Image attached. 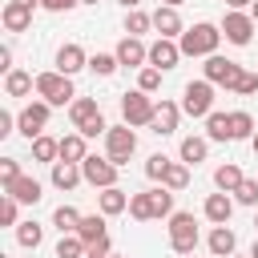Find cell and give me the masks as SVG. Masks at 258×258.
I'll return each instance as SVG.
<instances>
[{
    "mask_svg": "<svg viewBox=\"0 0 258 258\" xmlns=\"http://www.w3.org/2000/svg\"><path fill=\"white\" fill-rule=\"evenodd\" d=\"M157 85H161V69H157V64H145L141 77H137V89H141V93H153Z\"/></svg>",
    "mask_w": 258,
    "mask_h": 258,
    "instance_id": "obj_39",
    "label": "cell"
},
{
    "mask_svg": "<svg viewBox=\"0 0 258 258\" xmlns=\"http://www.w3.org/2000/svg\"><path fill=\"white\" fill-rule=\"evenodd\" d=\"M258 129H254V117L246 113V109H234L230 113V137L234 141H246V137H254Z\"/></svg>",
    "mask_w": 258,
    "mask_h": 258,
    "instance_id": "obj_25",
    "label": "cell"
},
{
    "mask_svg": "<svg viewBox=\"0 0 258 258\" xmlns=\"http://www.w3.org/2000/svg\"><path fill=\"white\" fill-rule=\"evenodd\" d=\"M81 4H97V0H81Z\"/></svg>",
    "mask_w": 258,
    "mask_h": 258,
    "instance_id": "obj_58",
    "label": "cell"
},
{
    "mask_svg": "<svg viewBox=\"0 0 258 258\" xmlns=\"http://www.w3.org/2000/svg\"><path fill=\"white\" fill-rule=\"evenodd\" d=\"M206 137L210 141H234L230 137V113H210L206 117Z\"/></svg>",
    "mask_w": 258,
    "mask_h": 258,
    "instance_id": "obj_30",
    "label": "cell"
},
{
    "mask_svg": "<svg viewBox=\"0 0 258 258\" xmlns=\"http://www.w3.org/2000/svg\"><path fill=\"white\" fill-rule=\"evenodd\" d=\"M117 60H121L125 69H133V64H145V60H149V48H145L137 36H125V40L117 44Z\"/></svg>",
    "mask_w": 258,
    "mask_h": 258,
    "instance_id": "obj_17",
    "label": "cell"
},
{
    "mask_svg": "<svg viewBox=\"0 0 258 258\" xmlns=\"http://www.w3.org/2000/svg\"><path fill=\"white\" fill-rule=\"evenodd\" d=\"M85 250H89V242L81 234H60V242H56V258H85Z\"/></svg>",
    "mask_w": 258,
    "mask_h": 258,
    "instance_id": "obj_31",
    "label": "cell"
},
{
    "mask_svg": "<svg viewBox=\"0 0 258 258\" xmlns=\"http://www.w3.org/2000/svg\"><path fill=\"white\" fill-rule=\"evenodd\" d=\"M149 202H153V218H169L173 214V189H149Z\"/></svg>",
    "mask_w": 258,
    "mask_h": 258,
    "instance_id": "obj_34",
    "label": "cell"
},
{
    "mask_svg": "<svg viewBox=\"0 0 258 258\" xmlns=\"http://www.w3.org/2000/svg\"><path fill=\"white\" fill-rule=\"evenodd\" d=\"M97 113H101V109H97V101H93V97H77V101L69 105V117H73V125H77V129H81V125H89Z\"/></svg>",
    "mask_w": 258,
    "mask_h": 258,
    "instance_id": "obj_24",
    "label": "cell"
},
{
    "mask_svg": "<svg viewBox=\"0 0 258 258\" xmlns=\"http://www.w3.org/2000/svg\"><path fill=\"white\" fill-rule=\"evenodd\" d=\"M56 69H60L64 77H73V73L89 69V56H85V48H81V44H60V48H56Z\"/></svg>",
    "mask_w": 258,
    "mask_h": 258,
    "instance_id": "obj_13",
    "label": "cell"
},
{
    "mask_svg": "<svg viewBox=\"0 0 258 258\" xmlns=\"http://www.w3.org/2000/svg\"><path fill=\"white\" fill-rule=\"evenodd\" d=\"M81 169H85V181H89V185L109 189V185H117V169H121V165H113L109 157H93V153H89V157L81 161Z\"/></svg>",
    "mask_w": 258,
    "mask_h": 258,
    "instance_id": "obj_9",
    "label": "cell"
},
{
    "mask_svg": "<svg viewBox=\"0 0 258 258\" xmlns=\"http://www.w3.org/2000/svg\"><path fill=\"white\" fill-rule=\"evenodd\" d=\"M85 258H101V254H93V250H85Z\"/></svg>",
    "mask_w": 258,
    "mask_h": 258,
    "instance_id": "obj_56",
    "label": "cell"
},
{
    "mask_svg": "<svg viewBox=\"0 0 258 258\" xmlns=\"http://www.w3.org/2000/svg\"><path fill=\"white\" fill-rule=\"evenodd\" d=\"M81 177H85L81 161H52V185L56 189H77Z\"/></svg>",
    "mask_w": 258,
    "mask_h": 258,
    "instance_id": "obj_16",
    "label": "cell"
},
{
    "mask_svg": "<svg viewBox=\"0 0 258 258\" xmlns=\"http://www.w3.org/2000/svg\"><path fill=\"white\" fill-rule=\"evenodd\" d=\"M161 185H165V189H173V194H177V189H185V185H189V165H185V161H169V165H165V173H161Z\"/></svg>",
    "mask_w": 258,
    "mask_h": 258,
    "instance_id": "obj_23",
    "label": "cell"
},
{
    "mask_svg": "<svg viewBox=\"0 0 258 258\" xmlns=\"http://www.w3.org/2000/svg\"><path fill=\"white\" fill-rule=\"evenodd\" d=\"M32 157H36V161H48V165L60 161V141H56V137H44V133L32 137Z\"/></svg>",
    "mask_w": 258,
    "mask_h": 258,
    "instance_id": "obj_26",
    "label": "cell"
},
{
    "mask_svg": "<svg viewBox=\"0 0 258 258\" xmlns=\"http://www.w3.org/2000/svg\"><path fill=\"white\" fill-rule=\"evenodd\" d=\"M77 234H81L89 246H93L97 238H105V234H109V230H105V214H85L81 226H77Z\"/></svg>",
    "mask_w": 258,
    "mask_h": 258,
    "instance_id": "obj_29",
    "label": "cell"
},
{
    "mask_svg": "<svg viewBox=\"0 0 258 258\" xmlns=\"http://www.w3.org/2000/svg\"><path fill=\"white\" fill-rule=\"evenodd\" d=\"M153 109H157V105H153L149 93H141V89L121 97V117H125V125H133V129H137V125H149V121H153Z\"/></svg>",
    "mask_w": 258,
    "mask_h": 258,
    "instance_id": "obj_6",
    "label": "cell"
},
{
    "mask_svg": "<svg viewBox=\"0 0 258 258\" xmlns=\"http://www.w3.org/2000/svg\"><path fill=\"white\" fill-rule=\"evenodd\" d=\"M81 133H85V137H97V133H109V125H105V117L97 113V117H93L89 125H81Z\"/></svg>",
    "mask_w": 258,
    "mask_h": 258,
    "instance_id": "obj_45",
    "label": "cell"
},
{
    "mask_svg": "<svg viewBox=\"0 0 258 258\" xmlns=\"http://www.w3.org/2000/svg\"><path fill=\"white\" fill-rule=\"evenodd\" d=\"M36 93L48 101V105H73V77H64L60 69H52V73H40L36 77Z\"/></svg>",
    "mask_w": 258,
    "mask_h": 258,
    "instance_id": "obj_2",
    "label": "cell"
},
{
    "mask_svg": "<svg viewBox=\"0 0 258 258\" xmlns=\"http://www.w3.org/2000/svg\"><path fill=\"white\" fill-rule=\"evenodd\" d=\"M206 153H210V137H181V161L185 165L206 161Z\"/></svg>",
    "mask_w": 258,
    "mask_h": 258,
    "instance_id": "obj_22",
    "label": "cell"
},
{
    "mask_svg": "<svg viewBox=\"0 0 258 258\" xmlns=\"http://www.w3.org/2000/svg\"><path fill=\"white\" fill-rule=\"evenodd\" d=\"M222 36H226L230 44H250V36H254V16H250V12L230 8V12H226V20H222Z\"/></svg>",
    "mask_w": 258,
    "mask_h": 258,
    "instance_id": "obj_10",
    "label": "cell"
},
{
    "mask_svg": "<svg viewBox=\"0 0 258 258\" xmlns=\"http://www.w3.org/2000/svg\"><path fill=\"white\" fill-rule=\"evenodd\" d=\"M149 24H153V16H145V12L129 8V16H125V32H129V36H141V32H145Z\"/></svg>",
    "mask_w": 258,
    "mask_h": 258,
    "instance_id": "obj_38",
    "label": "cell"
},
{
    "mask_svg": "<svg viewBox=\"0 0 258 258\" xmlns=\"http://www.w3.org/2000/svg\"><path fill=\"white\" fill-rule=\"evenodd\" d=\"M153 28H157L161 36H181V32H185V28H181L177 8H169V4H161V8L153 12Z\"/></svg>",
    "mask_w": 258,
    "mask_h": 258,
    "instance_id": "obj_19",
    "label": "cell"
},
{
    "mask_svg": "<svg viewBox=\"0 0 258 258\" xmlns=\"http://www.w3.org/2000/svg\"><path fill=\"white\" fill-rule=\"evenodd\" d=\"M16 4H28V8H36V4H40V0H16Z\"/></svg>",
    "mask_w": 258,
    "mask_h": 258,
    "instance_id": "obj_51",
    "label": "cell"
},
{
    "mask_svg": "<svg viewBox=\"0 0 258 258\" xmlns=\"http://www.w3.org/2000/svg\"><path fill=\"white\" fill-rule=\"evenodd\" d=\"M250 145H254V153H258V133H254V137H250Z\"/></svg>",
    "mask_w": 258,
    "mask_h": 258,
    "instance_id": "obj_54",
    "label": "cell"
},
{
    "mask_svg": "<svg viewBox=\"0 0 258 258\" xmlns=\"http://www.w3.org/2000/svg\"><path fill=\"white\" fill-rule=\"evenodd\" d=\"M181 258H194V254H181Z\"/></svg>",
    "mask_w": 258,
    "mask_h": 258,
    "instance_id": "obj_59",
    "label": "cell"
},
{
    "mask_svg": "<svg viewBox=\"0 0 258 258\" xmlns=\"http://www.w3.org/2000/svg\"><path fill=\"white\" fill-rule=\"evenodd\" d=\"M105 258H125V254H113V250H109V254H105Z\"/></svg>",
    "mask_w": 258,
    "mask_h": 258,
    "instance_id": "obj_55",
    "label": "cell"
},
{
    "mask_svg": "<svg viewBox=\"0 0 258 258\" xmlns=\"http://www.w3.org/2000/svg\"><path fill=\"white\" fill-rule=\"evenodd\" d=\"M234 198H238L242 206H258V181H254V177H242V185L234 189Z\"/></svg>",
    "mask_w": 258,
    "mask_h": 258,
    "instance_id": "obj_40",
    "label": "cell"
},
{
    "mask_svg": "<svg viewBox=\"0 0 258 258\" xmlns=\"http://www.w3.org/2000/svg\"><path fill=\"white\" fill-rule=\"evenodd\" d=\"M4 194H12L20 206H36V202H40V181H36V177H28V173H20L16 181H8V185H4Z\"/></svg>",
    "mask_w": 258,
    "mask_h": 258,
    "instance_id": "obj_14",
    "label": "cell"
},
{
    "mask_svg": "<svg viewBox=\"0 0 258 258\" xmlns=\"http://www.w3.org/2000/svg\"><path fill=\"white\" fill-rule=\"evenodd\" d=\"M230 258H234V254H230ZM246 258H250V254H246Z\"/></svg>",
    "mask_w": 258,
    "mask_h": 258,
    "instance_id": "obj_61",
    "label": "cell"
},
{
    "mask_svg": "<svg viewBox=\"0 0 258 258\" xmlns=\"http://www.w3.org/2000/svg\"><path fill=\"white\" fill-rule=\"evenodd\" d=\"M218 40H222V28H214V24H194V28L181 32L177 44H181V56H214Z\"/></svg>",
    "mask_w": 258,
    "mask_h": 258,
    "instance_id": "obj_1",
    "label": "cell"
},
{
    "mask_svg": "<svg viewBox=\"0 0 258 258\" xmlns=\"http://www.w3.org/2000/svg\"><path fill=\"white\" fill-rule=\"evenodd\" d=\"M165 165H169V157H165V153H153V157L145 161V173H149L153 181H161V173H165Z\"/></svg>",
    "mask_w": 258,
    "mask_h": 258,
    "instance_id": "obj_42",
    "label": "cell"
},
{
    "mask_svg": "<svg viewBox=\"0 0 258 258\" xmlns=\"http://www.w3.org/2000/svg\"><path fill=\"white\" fill-rule=\"evenodd\" d=\"M202 73H206V81H210V85H226V89H234V85H238V77H242L246 69L214 52V56H206V64H202Z\"/></svg>",
    "mask_w": 258,
    "mask_h": 258,
    "instance_id": "obj_7",
    "label": "cell"
},
{
    "mask_svg": "<svg viewBox=\"0 0 258 258\" xmlns=\"http://www.w3.org/2000/svg\"><path fill=\"white\" fill-rule=\"evenodd\" d=\"M121 4H125V8H137V4H141V0H121Z\"/></svg>",
    "mask_w": 258,
    "mask_h": 258,
    "instance_id": "obj_52",
    "label": "cell"
},
{
    "mask_svg": "<svg viewBox=\"0 0 258 258\" xmlns=\"http://www.w3.org/2000/svg\"><path fill=\"white\" fill-rule=\"evenodd\" d=\"M48 109H52L48 101H32V105H24V109H20V117H16V129H20L28 141H32V137H40V133H44V125H48Z\"/></svg>",
    "mask_w": 258,
    "mask_h": 258,
    "instance_id": "obj_8",
    "label": "cell"
},
{
    "mask_svg": "<svg viewBox=\"0 0 258 258\" xmlns=\"http://www.w3.org/2000/svg\"><path fill=\"white\" fill-rule=\"evenodd\" d=\"M161 4H169V8H177V4H181V0H161Z\"/></svg>",
    "mask_w": 258,
    "mask_h": 258,
    "instance_id": "obj_53",
    "label": "cell"
},
{
    "mask_svg": "<svg viewBox=\"0 0 258 258\" xmlns=\"http://www.w3.org/2000/svg\"><path fill=\"white\" fill-rule=\"evenodd\" d=\"M214 185H218V189H226V194H234V189L242 185V169H238L234 161L218 165V169H214Z\"/></svg>",
    "mask_w": 258,
    "mask_h": 258,
    "instance_id": "obj_27",
    "label": "cell"
},
{
    "mask_svg": "<svg viewBox=\"0 0 258 258\" xmlns=\"http://www.w3.org/2000/svg\"><path fill=\"white\" fill-rule=\"evenodd\" d=\"M16 177H20V161H16V157H4V161H0V181L8 185V181H16Z\"/></svg>",
    "mask_w": 258,
    "mask_h": 258,
    "instance_id": "obj_44",
    "label": "cell"
},
{
    "mask_svg": "<svg viewBox=\"0 0 258 258\" xmlns=\"http://www.w3.org/2000/svg\"><path fill=\"white\" fill-rule=\"evenodd\" d=\"M226 4H230V8H238V12H242V8H250V4H254V0H226Z\"/></svg>",
    "mask_w": 258,
    "mask_h": 258,
    "instance_id": "obj_49",
    "label": "cell"
},
{
    "mask_svg": "<svg viewBox=\"0 0 258 258\" xmlns=\"http://www.w3.org/2000/svg\"><path fill=\"white\" fill-rule=\"evenodd\" d=\"M32 89H36V81H32L28 73H20V69H12L8 81H4V93H8V97H24V93H32Z\"/></svg>",
    "mask_w": 258,
    "mask_h": 258,
    "instance_id": "obj_32",
    "label": "cell"
},
{
    "mask_svg": "<svg viewBox=\"0 0 258 258\" xmlns=\"http://www.w3.org/2000/svg\"><path fill=\"white\" fill-rule=\"evenodd\" d=\"M250 258H258V242H254V250H250Z\"/></svg>",
    "mask_w": 258,
    "mask_h": 258,
    "instance_id": "obj_57",
    "label": "cell"
},
{
    "mask_svg": "<svg viewBox=\"0 0 258 258\" xmlns=\"http://www.w3.org/2000/svg\"><path fill=\"white\" fill-rule=\"evenodd\" d=\"M254 226H258V214H254Z\"/></svg>",
    "mask_w": 258,
    "mask_h": 258,
    "instance_id": "obj_60",
    "label": "cell"
},
{
    "mask_svg": "<svg viewBox=\"0 0 258 258\" xmlns=\"http://www.w3.org/2000/svg\"><path fill=\"white\" fill-rule=\"evenodd\" d=\"M133 149H137L133 125H109V133H105V157H109L113 165H125V161L133 157Z\"/></svg>",
    "mask_w": 258,
    "mask_h": 258,
    "instance_id": "obj_3",
    "label": "cell"
},
{
    "mask_svg": "<svg viewBox=\"0 0 258 258\" xmlns=\"http://www.w3.org/2000/svg\"><path fill=\"white\" fill-rule=\"evenodd\" d=\"M177 60H181V44H177L173 36H157V40L149 44V64H157L161 73H165V69H173Z\"/></svg>",
    "mask_w": 258,
    "mask_h": 258,
    "instance_id": "obj_11",
    "label": "cell"
},
{
    "mask_svg": "<svg viewBox=\"0 0 258 258\" xmlns=\"http://www.w3.org/2000/svg\"><path fill=\"white\" fill-rule=\"evenodd\" d=\"M40 238H44V230H40L36 222H20V226H16V242H20L24 250H36Z\"/></svg>",
    "mask_w": 258,
    "mask_h": 258,
    "instance_id": "obj_35",
    "label": "cell"
},
{
    "mask_svg": "<svg viewBox=\"0 0 258 258\" xmlns=\"http://www.w3.org/2000/svg\"><path fill=\"white\" fill-rule=\"evenodd\" d=\"M250 16H254V24H258V0H254V4H250Z\"/></svg>",
    "mask_w": 258,
    "mask_h": 258,
    "instance_id": "obj_50",
    "label": "cell"
},
{
    "mask_svg": "<svg viewBox=\"0 0 258 258\" xmlns=\"http://www.w3.org/2000/svg\"><path fill=\"white\" fill-rule=\"evenodd\" d=\"M206 246H210V254H214V258H230V254H234V246H238V238H234V230H230V226H214Z\"/></svg>",
    "mask_w": 258,
    "mask_h": 258,
    "instance_id": "obj_18",
    "label": "cell"
},
{
    "mask_svg": "<svg viewBox=\"0 0 258 258\" xmlns=\"http://www.w3.org/2000/svg\"><path fill=\"white\" fill-rule=\"evenodd\" d=\"M0 69H4V73H12V48H8V44L0 48Z\"/></svg>",
    "mask_w": 258,
    "mask_h": 258,
    "instance_id": "obj_48",
    "label": "cell"
},
{
    "mask_svg": "<svg viewBox=\"0 0 258 258\" xmlns=\"http://www.w3.org/2000/svg\"><path fill=\"white\" fill-rule=\"evenodd\" d=\"M177 117H181V105H173V101H157L149 129L161 133V137H169V133H177Z\"/></svg>",
    "mask_w": 258,
    "mask_h": 258,
    "instance_id": "obj_12",
    "label": "cell"
},
{
    "mask_svg": "<svg viewBox=\"0 0 258 258\" xmlns=\"http://www.w3.org/2000/svg\"><path fill=\"white\" fill-rule=\"evenodd\" d=\"M52 226H56L60 234H77V226H81V214H77L73 206H56V210H52Z\"/></svg>",
    "mask_w": 258,
    "mask_h": 258,
    "instance_id": "obj_33",
    "label": "cell"
},
{
    "mask_svg": "<svg viewBox=\"0 0 258 258\" xmlns=\"http://www.w3.org/2000/svg\"><path fill=\"white\" fill-rule=\"evenodd\" d=\"M81 0H40V8H48V12H69V8H77Z\"/></svg>",
    "mask_w": 258,
    "mask_h": 258,
    "instance_id": "obj_46",
    "label": "cell"
},
{
    "mask_svg": "<svg viewBox=\"0 0 258 258\" xmlns=\"http://www.w3.org/2000/svg\"><path fill=\"white\" fill-rule=\"evenodd\" d=\"M169 246H173V254H194V246H198V222H194V214H185V210L169 214Z\"/></svg>",
    "mask_w": 258,
    "mask_h": 258,
    "instance_id": "obj_4",
    "label": "cell"
},
{
    "mask_svg": "<svg viewBox=\"0 0 258 258\" xmlns=\"http://www.w3.org/2000/svg\"><path fill=\"white\" fill-rule=\"evenodd\" d=\"M12 125H16V117H12V113H0V137H8Z\"/></svg>",
    "mask_w": 258,
    "mask_h": 258,
    "instance_id": "obj_47",
    "label": "cell"
},
{
    "mask_svg": "<svg viewBox=\"0 0 258 258\" xmlns=\"http://www.w3.org/2000/svg\"><path fill=\"white\" fill-rule=\"evenodd\" d=\"M117 64H121V60H117V52H97V56H89V69H93L97 77H113V73H117Z\"/></svg>",
    "mask_w": 258,
    "mask_h": 258,
    "instance_id": "obj_36",
    "label": "cell"
},
{
    "mask_svg": "<svg viewBox=\"0 0 258 258\" xmlns=\"http://www.w3.org/2000/svg\"><path fill=\"white\" fill-rule=\"evenodd\" d=\"M0 20H4V28H8V32H24V28L32 24V8H28V4L8 0V4H4V12H0Z\"/></svg>",
    "mask_w": 258,
    "mask_h": 258,
    "instance_id": "obj_15",
    "label": "cell"
},
{
    "mask_svg": "<svg viewBox=\"0 0 258 258\" xmlns=\"http://www.w3.org/2000/svg\"><path fill=\"white\" fill-rule=\"evenodd\" d=\"M121 210H129V198H125V189H117V185L101 189V214H105V218H113V214H121Z\"/></svg>",
    "mask_w": 258,
    "mask_h": 258,
    "instance_id": "obj_28",
    "label": "cell"
},
{
    "mask_svg": "<svg viewBox=\"0 0 258 258\" xmlns=\"http://www.w3.org/2000/svg\"><path fill=\"white\" fill-rule=\"evenodd\" d=\"M234 93H238V97L258 93V73H242V77H238V85H234Z\"/></svg>",
    "mask_w": 258,
    "mask_h": 258,
    "instance_id": "obj_43",
    "label": "cell"
},
{
    "mask_svg": "<svg viewBox=\"0 0 258 258\" xmlns=\"http://www.w3.org/2000/svg\"><path fill=\"white\" fill-rule=\"evenodd\" d=\"M129 214H133L137 222H149V218H153V202H149V189L129 198Z\"/></svg>",
    "mask_w": 258,
    "mask_h": 258,
    "instance_id": "obj_37",
    "label": "cell"
},
{
    "mask_svg": "<svg viewBox=\"0 0 258 258\" xmlns=\"http://www.w3.org/2000/svg\"><path fill=\"white\" fill-rule=\"evenodd\" d=\"M230 214H234V202L226 198V189L206 198V218H210L214 226H226V222H230Z\"/></svg>",
    "mask_w": 258,
    "mask_h": 258,
    "instance_id": "obj_20",
    "label": "cell"
},
{
    "mask_svg": "<svg viewBox=\"0 0 258 258\" xmlns=\"http://www.w3.org/2000/svg\"><path fill=\"white\" fill-rule=\"evenodd\" d=\"M16 210H20V202H16L12 194H4V202H0V222H4V226H16Z\"/></svg>",
    "mask_w": 258,
    "mask_h": 258,
    "instance_id": "obj_41",
    "label": "cell"
},
{
    "mask_svg": "<svg viewBox=\"0 0 258 258\" xmlns=\"http://www.w3.org/2000/svg\"><path fill=\"white\" fill-rule=\"evenodd\" d=\"M181 113H189V117H210V113H214V85H210L206 77L185 85V93H181Z\"/></svg>",
    "mask_w": 258,
    "mask_h": 258,
    "instance_id": "obj_5",
    "label": "cell"
},
{
    "mask_svg": "<svg viewBox=\"0 0 258 258\" xmlns=\"http://www.w3.org/2000/svg\"><path fill=\"white\" fill-rule=\"evenodd\" d=\"M85 157H89V149H85V133L81 129L60 137V161H85Z\"/></svg>",
    "mask_w": 258,
    "mask_h": 258,
    "instance_id": "obj_21",
    "label": "cell"
}]
</instances>
